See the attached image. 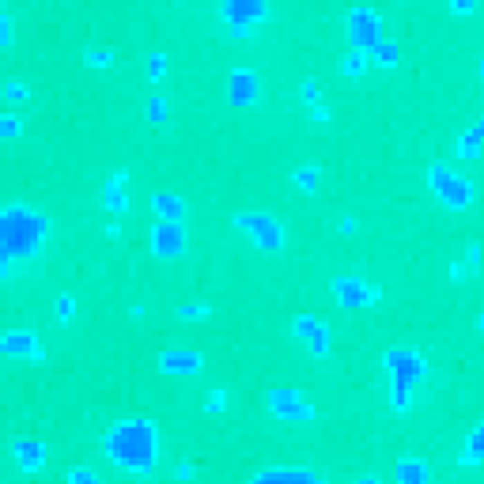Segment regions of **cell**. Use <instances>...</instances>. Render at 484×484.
<instances>
[{
    "label": "cell",
    "mask_w": 484,
    "mask_h": 484,
    "mask_svg": "<svg viewBox=\"0 0 484 484\" xmlns=\"http://www.w3.org/2000/svg\"><path fill=\"white\" fill-rule=\"evenodd\" d=\"M363 64H367V50H356V53H348V57H344V72H360Z\"/></svg>",
    "instance_id": "cell-10"
},
{
    "label": "cell",
    "mask_w": 484,
    "mask_h": 484,
    "mask_svg": "<svg viewBox=\"0 0 484 484\" xmlns=\"http://www.w3.org/2000/svg\"><path fill=\"white\" fill-rule=\"evenodd\" d=\"M231 91H235V99H254V72L239 68L235 76H231Z\"/></svg>",
    "instance_id": "cell-5"
},
{
    "label": "cell",
    "mask_w": 484,
    "mask_h": 484,
    "mask_svg": "<svg viewBox=\"0 0 484 484\" xmlns=\"http://www.w3.org/2000/svg\"><path fill=\"white\" fill-rule=\"evenodd\" d=\"M371 53H375V57L382 61V64H390L393 57H398V46H393L390 38H382V42H378V46H375V50H371Z\"/></svg>",
    "instance_id": "cell-7"
},
{
    "label": "cell",
    "mask_w": 484,
    "mask_h": 484,
    "mask_svg": "<svg viewBox=\"0 0 484 484\" xmlns=\"http://www.w3.org/2000/svg\"><path fill=\"white\" fill-rule=\"evenodd\" d=\"M348 27H352V38H356V46L360 50H375L378 42H382V23H378V15L371 12V8H352V15H348Z\"/></svg>",
    "instance_id": "cell-3"
},
{
    "label": "cell",
    "mask_w": 484,
    "mask_h": 484,
    "mask_svg": "<svg viewBox=\"0 0 484 484\" xmlns=\"http://www.w3.org/2000/svg\"><path fill=\"white\" fill-rule=\"evenodd\" d=\"M401 481H405V484H420L424 481V469L416 462H401Z\"/></svg>",
    "instance_id": "cell-9"
},
{
    "label": "cell",
    "mask_w": 484,
    "mask_h": 484,
    "mask_svg": "<svg viewBox=\"0 0 484 484\" xmlns=\"http://www.w3.org/2000/svg\"><path fill=\"white\" fill-rule=\"evenodd\" d=\"M159 72H163V57H151L148 61V76H159Z\"/></svg>",
    "instance_id": "cell-11"
},
{
    "label": "cell",
    "mask_w": 484,
    "mask_h": 484,
    "mask_svg": "<svg viewBox=\"0 0 484 484\" xmlns=\"http://www.w3.org/2000/svg\"><path fill=\"white\" fill-rule=\"evenodd\" d=\"M110 450H114V458H121V462L129 465H148L151 450H156V435L148 431V427H118L114 435H110Z\"/></svg>",
    "instance_id": "cell-1"
},
{
    "label": "cell",
    "mask_w": 484,
    "mask_h": 484,
    "mask_svg": "<svg viewBox=\"0 0 484 484\" xmlns=\"http://www.w3.org/2000/svg\"><path fill=\"white\" fill-rule=\"evenodd\" d=\"M261 484H310L303 477V473H272V477H265Z\"/></svg>",
    "instance_id": "cell-8"
},
{
    "label": "cell",
    "mask_w": 484,
    "mask_h": 484,
    "mask_svg": "<svg viewBox=\"0 0 484 484\" xmlns=\"http://www.w3.org/2000/svg\"><path fill=\"white\" fill-rule=\"evenodd\" d=\"M223 15H227V19H235L239 23V30H246V23L250 19H261L265 15V4H257V0H231V4H223Z\"/></svg>",
    "instance_id": "cell-4"
},
{
    "label": "cell",
    "mask_w": 484,
    "mask_h": 484,
    "mask_svg": "<svg viewBox=\"0 0 484 484\" xmlns=\"http://www.w3.org/2000/svg\"><path fill=\"white\" fill-rule=\"evenodd\" d=\"M156 239H159V246H163V250H174V246L182 242V231H178V227H159Z\"/></svg>",
    "instance_id": "cell-6"
},
{
    "label": "cell",
    "mask_w": 484,
    "mask_h": 484,
    "mask_svg": "<svg viewBox=\"0 0 484 484\" xmlns=\"http://www.w3.org/2000/svg\"><path fill=\"white\" fill-rule=\"evenodd\" d=\"M473 443H477V447H484V431H477V439H473Z\"/></svg>",
    "instance_id": "cell-12"
},
{
    "label": "cell",
    "mask_w": 484,
    "mask_h": 484,
    "mask_svg": "<svg viewBox=\"0 0 484 484\" xmlns=\"http://www.w3.org/2000/svg\"><path fill=\"white\" fill-rule=\"evenodd\" d=\"M38 231H42V223L30 220V212H19V208H12V212L4 216V242H8V254H15V250H30L38 239Z\"/></svg>",
    "instance_id": "cell-2"
}]
</instances>
